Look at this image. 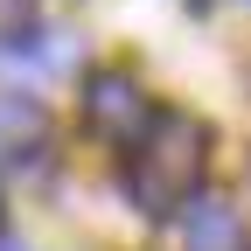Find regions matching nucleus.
<instances>
[{"mask_svg": "<svg viewBox=\"0 0 251 251\" xmlns=\"http://www.w3.org/2000/svg\"><path fill=\"white\" fill-rule=\"evenodd\" d=\"M209 175V126L196 112H153L147 133L126 147V168H119V188L140 216H175L196 202V188Z\"/></svg>", "mask_w": 251, "mask_h": 251, "instance_id": "nucleus-1", "label": "nucleus"}, {"mask_svg": "<svg viewBox=\"0 0 251 251\" xmlns=\"http://www.w3.org/2000/svg\"><path fill=\"white\" fill-rule=\"evenodd\" d=\"M147 119H153V105H147V91H140L133 70H91V77H84V126H91L98 140L133 147V140L147 133Z\"/></svg>", "mask_w": 251, "mask_h": 251, "instance_id": "nucleus-2", "label": "nucleus"}, {"mask_svg": "<svg viewBox=\"0 0 251 251\" xmlns=\"http://www.w3.org/2000/svg\"><path fill=\"white\" fill-rule=\"evenodd\" d=\"M188 251H251L244 244V216L230 202H196L188 209Z\"/></svg>", "mask_w": 251, "mask_h": 251, "instance_id": "nucleus-3", "label": "nucleus"}, {"mask_svg": "<svg viewBox=\"0 0 251 251\" xmlns=\"http://www.w3.org/2000/svg\"><path fill=\"white\" fill-rule=\"evenodd\" d=\"M35 140H42V105L7 91V98H0V161H14V153L35 147Z\"/></svg>", "mask_w": 251, "mask_h": 251, "instance_id": "nucleus-4", "label": "nucleus"}, {"mask_svg": "<svg viewBox=\"0 0 251 251\" xmlns=\"http://www.w3.org/2000/svg\"><path fill=\"white\" fill-rule=\"evenodd\" d=\"M0 251H28V244H0Z\"/></svg>", "mask_w": 251, "mask_h": 251, "instance_id": "nucleus-5", "label": "nucleus"}]
</instances>
